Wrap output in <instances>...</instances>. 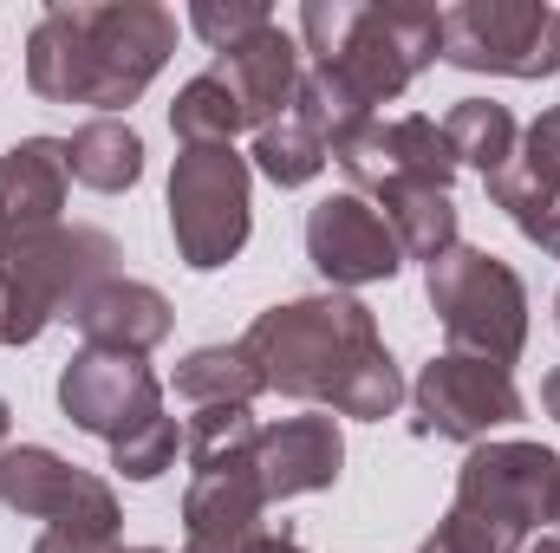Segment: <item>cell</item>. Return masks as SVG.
Here are the masks:
<instances>
[{
	"label": "cell",
	"mask_w": 560,
	"mask_h": 553,
	"mask_svg": "<svg viewBox=\"0 0 560 553\" xmlns=\"http://www.w3.org/2000/svg\"><path fill=\"white\" fill-rule=\"evenodd\" d=\"M522 553H560V534H541V541H528Z\"/></svg>",
	"instance_id": "obj_34"
},
{
	"label": "cell",
	"mask_w": 560,
	"mask_h": 553,
	"mask_svg": "<svg viewBox=\"0 0 560 553\" xmlns=\"http://www.w3.org/2000/svg\"><path fill=\"white\" fill-rule=\"evenodd\" d=\"M509 222H515V228H522V235H528L541 255H555V261H560V196H541V202L515 209Z\"/></svg>",
	"instance_id": "obj_31"
},
{
	"label": "cell",
	"mask_w": 560,
	"mask_h": 553,
	"mask_svg": "<svg viewBox=\"0 0 560 553\" xmlns=\"http://www.w3.org/2000/svg\"><path fill=\"white\" fill-rule=\"evenodd\" d=\"M183 553H306L300 548V541H293V534H287V528H268V521H261V528H242V534H209V541H183Z\"/></svg>",
	"instance_id": "obj_30"
},
{
	"label": "cell",
	"mask_w": 560,
	"mask_h": 553,
	"mask_svg": "<svg viewBox=\"0 0 560 553\" xmlns=\"http://www.w3.org/2000/svg\"><path fill=\"white\" fill-rule=\"evenodd\" d=\"M560 456L541 443H476L456 469V502L418 553H522L555 521Z\"/></svg>",
	"instance_id": "obj_4"
},
{
	"label": "cell",
	"mask_w": 560,
	"mask_h": 553,
	"mask_svg": "<svg viewBox=\"0 0 560 553\" xmlns=\"http://www.w3.org/2000/svg\"><path fill=\"white\" fill-rule=\"evenodd\" d=\"M306 261L319 268L326 286H378L405 268V248L378 215V202L346 189L306 209Z\"/></svg>",
	"instance_id": "obj_13"
},
{
	"label": "cell",
	"mask_w": 560,
	"mask_h": 553,
	"mask_svg": "<svg viewBox=\"0 0 560 553\" xmlns=\"http://www.w3.org/2000/svg\"><path fill=\"white\" fill-rule=\"evenodd\" d=\"M66 169H72V183H85L98 196H125L143 176V138L125 118H85L66 138Z\"/></svg>",
	"instance_id": "obj_19"
},
{
	"label": "cell",
	"mask_w": 560,
	"mask_h": 553,
	"mask_svg": "<svg viewBox=\"0 0 560 553\" xmlns=\"http://www.w3.org/2000/svg\"><path fill=\"white\" fill-rule=\"evenodd\" d=\"M326 163H332V150H326V138H319L300 111H287V118H275V125L255 131V169H261L275 189H306Z\"/></svg>",
	"instance_id": "obj_24"
},
{
	"label": "cell",
	"mask_w": 560,
	"mask_h": 553,
	"mask_svg": "<svg viewBox=\"0 0 560 553\" xmlns=\"http://www.w3.org/2000/svg\"><path fill=\"white\" fill-rule=\"evenodd\" d=\"M176 449H183L176 416H150L143 430H131V436H125V443H112V469H118L125 482H156V475L176 462Z\"/></svg>",
	"instance_id": "obj_28"
},
{
	"label": "cell",
	"mask_w": 560,
	"mask_h": 553,
	"mask_svg": "<svg viewBox=\"0 0 560 553\" xmlns=\"http://www.w3.org/2000/svg\"><path fill=\"white\" fill-rule=\"evenodd\" d=\"M300 39H306L313 66L293 92V111L332 150L346 131H359L365 118L398 105L423 66L443 59V7H418V0H392V7L306 0Z\"/></svg>",
	"instance_id": "obj_1"
},
{
	"label": "cell",
	"mask_w": 560,
	"mask_h": 553,
	"mask_svg": "<svg viewBox=\"0 0 560 553\" xmlns=\"http://www.w3.org/2000/svg\"><path fill=\"white\" fill-rule=\"evenodd\" d=\"M0 345H7V293H0Z\"/></svg>",
	"instance_id": "obj_36"
},
{
	"label": "cell",
	"mask_w": 560,
	"mask_h": 553,
	"mask_svg": "<svg viewBox=\"0 0 560 553\" xmlns=\"http://www.w3.org/2000/svg\"><path fill=\"white\" fill-rule=\"evenodd\" d=\"M555 528H560V489H555Z\"/></svg>",
	"instance_id": "obj_37"
},
{
	"label": "cell",
	"mask_w": 560,
	"mask_h": 553,
	"mask_svg": "<svg viewBox=\"0 0 560 553\" xmlns=\"http://www.w3.org/2000/svg\"><path fill=\"white\" fill-rule=\"evenodd\" d=\"M411 430L418 436H443V443H489V430L502 423H522L528 398L515 385L509 365H489V358H469V352H436L411 385Z\"/></svg>",
	"instance_id": "obj_9"
},
{
	"label": "cell",
	"mask_w": 560,
	"mask_h": 553,
	"mask_svg": "<svg viewBox=\"0 0 560 553\" xmlns=\"http://www.w3.org/2000/svg\"><path fill=\"white\" fill-rule=\"evenodd\" d=\"M125 553H163V548H125Z\"/></svg>",
	"instance_id": "obj_38"
},
{
	"label": "cell",
	"mask_w": 560,
	"mask_h": 553,
	"mask_svg": "<svg viewBox=\"0 0 560 553\" xmlns=\"http://www.w3.org/2000/svg\"><path fill=\"white\" fill-rule=\"evenodd\" d=\"M541 404H548V416L560 423V365L548 372V378H541Z\"/></svg>",
	"instance_id": "obj_33"
},
{
	"label": "cell",
	"mask_w": 560,
	"mask_h": 553,
	"mask_svg": "<svg viewBox=\"0 0 560 553\" xmlns=\"http://www.w3.org/2000/svg\"><path fill=\"white\" fill-rule=\"evenodd\" d=\"M59 411L72 416L85 436H98L105 449L125 443L131 430H143L150 416H163V385L143 358L125 352H72V365L59 372Z\"/></svg>",
	"instance_id": "obj_12"
},
{
	"label": "cell",
	"mask_w": 560,
	"mask_h": 553,
	"mask_svg": "<svg viewBox=\"0 0 560 553\" xmlns=\"http://www.w3.org/2000/svg\"><path fill=\"white\" fill-rule=\"evenodd\" d=\"M66 319L79 326L85 345H98V352H125V358H150V352L170 339V326H176L170 299H163L156 286L125 280V274L105 280V286H92Z\"/></svg>",
	"instance_id": "obj_17"
},
{
	"label": "cell",
	"mask_w": 560,
	"mask_h": 553,
	"mask_svg": "<svg viewBox=\"0 0 560 553\" xmlns=\"http://www.w3.org/2000/svg\"><path fill=\"white\" fill-rule=\"evenodd\" d=\"M541 196H560V105L541 111V118L522 131L515 163L489 176V202H495L502 215H515V209H528V202H541Z\"/></svg>",
	"instance_id": "obj_21"
},
{
	"label": "cell",
	"mask_w": 560,
	"mask_h": 553,
	"mask_svg": "<svg viewBox=\"0 0 560 553\" xmlns=\"http://www.w3.org/2000/svg\"><path fill=\"white\" fill-rule=\"evenodd\" d=\"M72 169H66V138H20L0 156V248L33 242L59 228Z\"/></svg>",
	"instance_id": "obj_15"
},
{
	"label": "cell",
	"mask_w": 560,
	"mask_h": 553,
	"mask_svg": "<svg viewBox=\"0 0 560 553\" xmlns=\"http://www.w3.org/2000/svg\"><path fill=\"white\" fill-rule=\"evenodd\" d=\"M0 508L46 521V528H79V534H118V489L79 462H66L46 443L0 449Z\"/></svg>",
	"instance_id": "obj_11"
},
{
	"label": "cell",
	"mask_w": 560,
	"mask_h": 553,
	"mask_svg": "<svg viewBox=\"0 0 560 553\" xmlns=\"http://www.w3.org/2000/svg\"><path fill=\"white\" fill-rule=\"evenodd\" d=\"M275 13L261 7V0H196L189 7V26L202 33V46L209 52H229V46H242L248 33H261Z\"/></svg>",
	"instance_id": "obj_29"
},
{
	"label": "cell",
	"mask_w": 560,
	"mask_h": 553,
	"mask_svg": "<svg viewBox=\"0 0 560 553\" xmlns=\"http://www.w3.org/2000/svg\"><path fill=\"white\" fill-rule=\"evenodd\" d=\"M176 398L189 404V411H215V404H248L255 411V398L268 391L261 385V372H255V358L242 352V339L235 345H196L183 365H176Z\"/></svg>",
	"instance_id": "obj_20"
},
{
	"label": "cell",
	"mask_w": 560,
	"mask_h": 553,
	"mask_svg": "<svg viewBox=\"0 0 560 553\" xmlns=\"http://www.w3.org/2000/svg\"><path fill=\"white\" fill-rule=\"evenodd\" d=\"M268 521V495L255 482V462L235 469H202L183 489V541H209V534H242Z\"/></svg>",
	"instance_id": "obj_18"
},
{
	"label": "cell",
	"mask_w": 560,
	"mask_h": 553,
	"mask_svg": "<svg viewBox=\"0 0 560 553\" xmlns=\"http://www.w3.org/2000/svg\"><path fill=\"white\" fill-rule=\"evenodd\" d=\"M378 215L392 222L405 261H423V268L443 261V255L463 242V228H456V202H450L443 189H398V196L378 202Z\"/></svg>",
	"instance_id": "obj_23"
},
{
	"label": "cell",
	"mask_w": 560,
	"mask_h": 553,
	"mask_svg": "<svg viewBox=\"0 0 560 553\" xmlns=\"http://www.w3.org/2000/svg\"><path fill=\"white\" fill-rule=\"evenodd\" d=\"M33 553H125L118 548V534H79V528H46Z\"/></svg>",
	"instance_id": "obj_32"
},
{
	"label": "cell",
	"mask_w": 560,
	"mask_h": 553,
	"mask_svg": "<svg viewBox=\"0 0 560 553\" xmlns=\"http://www.w3.org/2000/svg\"><path fill=\"white\" fill-rule=\"evenodd\" d=\"M176 52V13L156 0H52L26 33V85L46 105L118 118Z\"/></svg>",
	"instance_id": "obj_2"
},
{
	"label": "cell",
	"mask_w": 560,
	"mask_h": 553,
	"mask_svg": "<svg viewBox=\"0 0 560 553\" xmlns=\"http://www.w3.org/2000/svg\"><path fill=\"white\" fill-rule=\"evenodd\" d=\"M423 293H430V313L450 332V352H469V358H489V365L522 358V345H528V286L502 255L456 242L443 261L423 268Z\"/></svg>",
	"instance_id": "obj_6"
},
{
	"label": "cell",
	"mask_w": 560,
	"mask_h": 553,
	"mask_svg": "<svg viewBox=\"0 0 560 553\" xmlns=\"http://www.w3.org/2000/svg\"><path fill=\"white\" fill-rule=\"evenodd\" d=\"M170 235L176 261L196 274L229 268L255 235V163L235 143H196L170 169Z\"/></svg>",
	"instance_id": "obj_7"
},
{
	"label": "cell",
	"mask_w": 560,
	"mask_h": 553,
	"mask_svg": "<svg viewBox=\"0 0 560 553\" xmlns=\"http://www.w3.org/2000/svg\"><path fill=\"white\" fill-rule=\"evenodd\" d=\"M170 131L183 138V150H196V143H235V131H248V118L215 72H196L170 105Z\"/></svg>",
	"instance_id": "obj_26"
},
{
	"label": "cell",
	"mask_w": 560,
	"mask_h": 553,
	"mask_svg": "<svg viewBox=\"0 0 560 553\" xmlns=\"http://www.w3.org/2000/svg\"><path fill=\"white\" fill-rule=\"evenodd\" d=\"M339 469H346V436H339L332 416H280L255 443V482H261L268 508L332 489Z\"/></svg>",
	"instance_id": "obj_14"
},
{
	"label": "cell",
	"mask_w": 560,
	"mask_h": 553,
	"mask_svg": "<svg viewBox=\"0 0 560 553\" xmlns=\"http://www.w3.org/2000/svg\"><path fill=\"white\" fill-rule=\"evenodd\" d=\"M332 163L346 169L352 196H365V202H385L398 189H443L450 196V183L463 169L443 125L418 118V111L411 118H365L359 131L332 143Z\"/></svg>",
	"instance_id": "obj_10"
},
{
	"label": "cell",
	"mask_w": 560,
	"mask_h": 553,
	"mask_svg": "<svg viewBox=\"0 0 560 553\" xmlns=\"http://www.w3.org/2000/svg\"><path fill=\"white\" fill-rule=\"evenodd\" d=\"M555 326H560V293H555Z\"/></svg>",
	"instance_id": "obj_39"
},
{
	"label": "cell",
	"mask_w": 560,
	"mask_h": 553,
	"mask_svg": "<svg viewBox=\"0 0 560 553\" xmlns=\"http://www.w3.org/2000/svg\"><path fill=\"white\" fill-rule=\"evenodd\" d=\"M378 313L352 293H306L268 306L248 332L242 352L255 358L261 385L293 404H332L339 385L378 352Z\"/></svg>",
	"instance_id": "obj_3"
},
{
	"label": "cell",
	"mask_w": 560,
	"mask_h": 553,
	"mask_svg": "<svg viewBox=\"0 0 560 553\" xmlns=\"http://www.w3.org/2000/svg\"><path fill=\"white\" fill-rule=\"evenodd\" d=\"M255 443H261V423H255V411H248V404H215V411H196V416H189V430H183L189 475L255 462Z\"/></svg>",
	"instance_id": "obj_25"
},
{
	"label": "cell",
	"mask_w": 560,
	"mask_h": 553,
	"mask_svg": "<svg viewBox=\"0 0 560 553\" xmlns=\"http://www.w3.org/2000/svg\"><path fill=\"white\" fill-rule=\"evenodd\" d=\"M443 138H450V150H456V163L482 169V183H489L495 169H509V163H515L522 125H515V118H509V105H495V98H456V105H450V118H443Z\"/></svg>",
	"instance_id": "obj_22"
},
{
	"label": "cell",
	"mask_w": 560,
	"mask_h": 553,
	"mask_svg": "<svg viewBox=\"0 0 560 553\" xmlns=\"http://www.w3.org/2000/svg\"><path fill=\"white\" fill-rule=\"evenodd\" d=\"M209 72L235 92V105H242L248 131H261V125L287 118V111H293V92H300V79H306L300 46H293V33H280V20H268L261 33H248L242 46L215 52V66H209Z\"/></svg>",
	"instance_id": "obj_16"
},
{
	"label": "cell",
	"mask_w": 560,
	"mask_h": 553,
	"mask_svg": "<svg viewBox=\"0 0 560 553\" xmlns=\"http://www.w3.org/2000/svg\"><path fill=\"white\" fill-rule=\"evenodd\" d=\"M405 404V372H398V358L378 345L346 385H339V398H332V411L339 416H359V423H385V416Z\"/></svg>",
	"instance_id": "obj_27"
},
{
	"label": "cell",
	"mask_w": 560,
	"mask_h": 553,
	"mask_svg": "<svg viewBox=\"0 0 560 553\" xmlns=\"http://www.w3.org/2000/svg\"><path fill=\"white\" fill-rule=\"evenodd\" d=\"M7 430H13V411H7V398H0V449H7Z\"/></svg>",
	"instance_id": "obj_35"
},
{
	"label": "cell",
	"mask_w": 560,
	"mask_h": 553,
	"mask_svg": "<svg viewBox=\"0 0 560 553\" xmlns=\"http://www.w3.org/2000/svg\"><path fill=\"white\" fill-rule=\"evenodd\" d=\"M443 66L495 79H555L560 7L548 0H456L443 7Z\"/></svg>",
	"instance_id": "obj_8"
},
{
	"label": "cell",
	"mask_w": 560,
	"mask_h": 553,
	"mask_svg": "<svg viewBox=\"0 0 560 553\" xmlns=\"http://www.w3.org/2000/svg\"><path fill=\"white\" fill-rule=\"evenodd\" d=\"M118 242L105 228H46L33 242L0 248V293H7V345H33L52 319H66L92 286L118 280Z\"/></svg>",
	"instance_id": "obj_5"
}]
</instances>
